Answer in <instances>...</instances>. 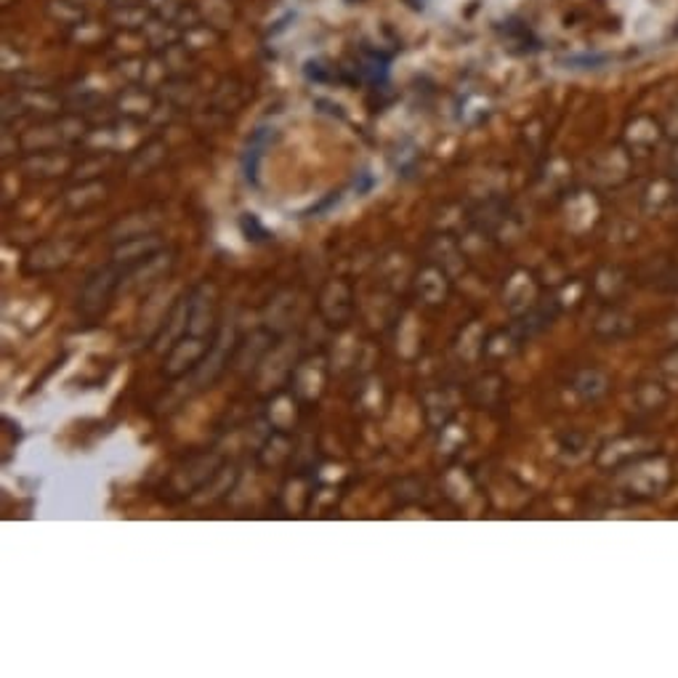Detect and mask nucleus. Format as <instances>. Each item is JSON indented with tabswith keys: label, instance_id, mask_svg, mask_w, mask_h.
<instances>
[]
</instances>
